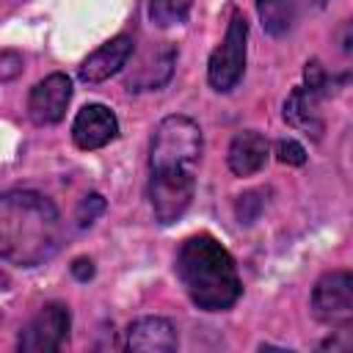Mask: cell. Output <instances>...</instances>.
I'll use <instances>...</instances> for the list:
<instances>
[{
	"instance_id": "cell-11",
	"label": "cell",
	"mask_w": 353,
	"mask_h": 353,
	"mask_svg": "<svg viewBox=\"0 0 353 353\" xmlns=\"http://www.w3.org/2000/svg\"><path fill=\"white\" fill-rule=\"evenodd\" d=\"M320 91L309 85H298L284 99V121L301 132H306L312 141H320L325 132V121L320 113Z\"/></svg>"
},
{
	"instance_id": "cell-22",
	"label": "cell",
	"mask_w": 353,
	"mask_h": 353,
	"mask_svg": "<svg viewBox=\"0 0 353 353\" xmlns=\"http://www.w3.org/2000/svg\"><path fill=\"white\" fill-rule=\"evenodd\" d=\"M72 273H74L80 281H85V279H91V276H94V262H91V259H74Z\"/></svg>"
},
{
	"instance_id": "cell-7",
	"label": "cell",
	"mask_w": 353,
	"mask_h": 353,
	"mask_svg": "<svg viewBox=\"0 0 353 353\" xmlns=\"http://www.w3.org/2000/svg\"><path fill=\"white\" fill-rule=\"evenodd\" d=\"M69 328H72V314L66 303H47L41 306L28 325L19 331L17 347L22 353H55L66 345L69 339Z\"/></svg>"
},
{
	"instance_id": "cell-10",
	"label": "cell",
	"mask_w": 353,
	"mask_h": 353,
	"mask_svg": "<svg viewBox=\"0 0 353 353\" xmlns=\"http://www.w3.org/2000/svg\"><path fill=\"white\" fill-rule=\"evenodd\" d=\"M132 50H135V41L130 36H113L110 41H105L102 47H97L77 69L80 80L83 83H102L113 74H119L127 61L132 58Z\"/></svg>"
},
{
	"instance_id": "cell-12",
	"label": "cell",
	"mask_w": 353,
	"mask_h": 353,
	"mask_svg": "<svg viewBox=\"0 0 353 353\" xmlns=\"http://www.w3.org/2000/svg\"><path fill=\"white\" fill-rule=\"evenodd\" d=\"M127 350L135 353H171L176 350V328L165 317H138L127 328Z\"/></svg>"
},
{
	"instance_id": "cell-6",
	"label": "cell",
	"mask_w": 353,
	"mask_h": 353,
	"mask_svg": "<svg viewBox=\"0 0 353 353\" xmlns=\"http://www.w3.org/2000/svg\"><path fill=\"white\" fill-rule=\"evenodd\" d=\"M312 312L331 328H353V273H323L312 290Z\"/></svg>"
},
{
	"instance_id": "cell-2",
	"label": "cell",
	"mask_w": 353,
	"mask_h": 353,
	"mask_svg": "<svg viewBox=\"0 0 353 353\" xmlns=\"http://www.w3.org/2000/svg\"><path fill=\"white\" fill-rule=\"evenodd\" d=\"M176 276L190 301L204 312H223L243 295L234 256L212 234H193L179 245Z\"/></svg>"
},
{
	"instance_id": "cell-5",
	"label": "cell",
	"mask_w": 353,
	"mask_h": 353,
	"mask_svg": "<svg viewBox=\"0 0 353 353\" xmlns=\"http://www.w3.org/2000/svg\"><path fill=\"white\" fill-rule=\"evenodd\" d=\"M245 41H248V22L240 11L232 14V22L223 33V41L212 50L207 63V80L215 91H232L245 72Z\"/></svg>"
},
{
	"instance_id": "cell-13",
	"label": "cell",
	"mask_w": 353,
	"mask_h": 353,
	"mask_svg": "<svg viewBox=\"0 0 353 353\" xmlns=\"http://www.w3.org/2000/svg\"><path fill=\"white\" fill-rule=\"evenodd\" d=\"M268 154H270L268 138L256 130H243L232 138L229 152H226V163H229V171L234 176H251V174L265 168Z\"/></svg>"
},
{
	"instance_id": "cell-18",
	"label": "cell",
	"mask_w": 353,
	"mask_h": 353,
	"mask_svg": "<svg viewBox=\"0 0 353 353\" xmlns=\"http://www.w3.org/2000/svg\"><path fill=\"white\" fill-rule=\"evenodd\" d=\"M276 154H279V160L287 163V165H303V163H306V149H303L298 141H292V138H281V141L276 143Z\"/></svg>"
},
{
	"instance_id": "cell-17",
	"label": "cell",
	"mask_w": 353,
	"mask_h": 353,
	"mask_svg": "<svg viewBox=\"0 0 353 353\" xmlns=\"http://www.w3.org/2000/svg\"><path fill=\"white\" fill-rule=\"evenodd\" d=\"M102 212H105V199H102L99 193H88V196L80 199L77 212H74V221H77V226L85 229V226H91Z\"/></svg>"
},
{
	"instance_id": "cell-1",
	"label": "cell",
	"mask_w": 353,
	"mask_h": 353,
	"mask_svg": "<svg viewBox=\"0 0 353 353\" xmlns=\"http://www.w3.org/2000/svg\"><path fill=\"white\" fill-rule=\"evenodd\" d=\"M61 248V215L36 190H8L0 199V256L17 268H36Z\"/></svg>"
},
{
	"instance_id": "cell-9",
	"label": "cell",
	"mask_w": 353,
	"mask_h": 353,
	"mask_svg": "<svg viewBox=\"0 0 353 353\" xmlns=\"http://www.w3.org/2000/svg\"><path fill=\"white\" fill-rule=\"evenodd\" d=\"M116 135H119V119L108 105H99V102L80 108L72 121V138H74L77 149H83V152L102 149Z\"/></svg>"
},
{
	"instance_id": "cell-20",
	"label": "cell",
	"mask_w": 353,
	"mask_h": 353,
	"mask_svg": "<svg viewBox=\"0 0 353 353\" xmlns=\"http://www.w3.org/2000/svg\"><path fill=\"white\" fill-rule=\"evenodd\" d=\"M19 72H22V55L14 52V50H3V55H0V80L8 83Z\"/></svg>"
},
{
	"instance_id": "cell-21",
	"label": "cell",
	"mask_w": 353,
	"mask_h": 353,
	"mask_svg": "<svg viewBox=\"0 0 353 353\" xmlns=\"http://www.w3.org/2000/svg\"><path fill=\"white\" fill-rule=\"evenodd\" d=\"M339 50L353 61V19H347L345 28L339 30Z\"/></svg>"
},
{
	"instance_id": "cell-16",
	"label": "cell",
	"mask_w": 353,
	"mask_h": 353,
	"mask_svg": "<svg viewBox=\"0 0 353 353\" xmlns=\"http://www.w3.org/2000/svg\"><path fill=\"white\" fill-rule=\"evenodd\" d=\"M193 0H149V19L157 28H171L182 25L190 14Z\"/></svg>"
},
{
	"instance_id": "cell-14",
	"label": "cell",
	"mask_w": 353,
	"mask_h": 353,
	"mask_svg": "<svg viewBox=\"0 0 353 353\" xmlns=\"http://www.w3.org/2000/svg\"><path fill=\"white\" fill-rule=\"evenodd\" d=\"M174 61H176V52L174 47L163 44L154 55V63H152V55L146 58V63L127 80V88L130 91H157L160 85L168 83L171 72H174Z\"/></svg>"
},
{
	"instance_id": "cell-19",
	"label": "cell",
	"mask_w": 353,
	"mask_h": 353,
	"mask_svg": "<svg viewBox=\"0 0 353 353\" xmlns=\"http://www.w3.org/2000/svg\"><path fill=\"white\" fill-rule=\"evenodd\" d=\"M259 193L256 190H251V193H245V196H240V201H237V218H240V223H254V218L259 215V210L265 207V201L262 199H256Z\"/></svg>"
},
{
	"instance_id": "cell-8",
	"label": "cell",
	"mask_w": 353,
	"mask_h": 353,
	"mask_svg": "<svg viewBox=\"0 0 353 353\" xmlns=\"http://www.w3.org/2000/svg\"><path fill=\"white\" fill-rule=\"evenodd\" d=\"M72 99V80L61 72L39 80L28 94V116L33 124H58Z\"/></svg>"
},
{
	"instance_id": "cell-15",
	"label": "cell",
	"mask_w": 353,
	"mask_h": 353,
	"mask_svg": "<svg viewBox=\"0 0 353 353\" xmlns=\"http://www.w3.org/2000/svg\"><path fill=\"white\" fill-rule=\"evenodd\" d=\"M298 0H256V14L270 36H284L295 22Z\"/></svg>"
},
{
	"instance_id": "cell-3",
	"label": "cell",
	"mask_w": 353,
	"mask_h": 353,
	"mask_svg": "<svg viewBox=\"0 0 353 353\" xmlns=\"http://www.w3.org/2000/svg\"><path fill=\"white\" fill-rule=\"evenodd\" d=\"M201 130L190 116H165L152 135L149 146V171L154 168H190L196 171L201 160Z\"/></svg>"
},
{
	"instance_id": "cell-4",
	"label": "cell",
	"mask_w": 353,
	"mask_h": 353,
	"mask_svg": "<svg viewBox=\"0 0 353 353\" xmlns=\"http://www.w3.org/2000/svg\"><path fill=\"white\" fill-rule=\"evenodd\" d=\"M196 171L190 168H154L149 171V201L157 223L168 226L185 215L193 201Z\"/></svg>"
}]
</instances>
